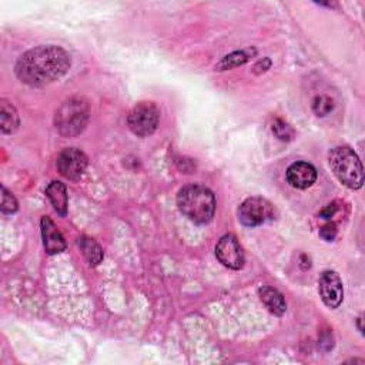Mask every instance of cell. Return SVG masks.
<instances>
[{
	"label": "cell",
	"mask_w": 365,
	"mask_h": 365,
	"mask_svg": "<svg viewBox=\"0 0 365 365\" xmlns=\"http://www.w3.org/2000/svg\"><path fill=\"white\" fill-rule=\"evenodd\" d=\"M77 243H79V247H80L83 255L86 257V260L88 261L90 265H99L102 262L103 250L93 238L80 237Z\"/></svg>",
	"instance_id": "obj_15"
},
{
	"label": "cell",
	"mask_w": 365,
	"mask_h": 365,
	"mask_svg": "<svg viewBox=\"0 0 365 365\" xmlns=\"http://www.w3.org/2000/svg\"><path fill=\"white\" fill-rule=\"evenodd\" d=\"M19 127V115L16 109L6 100L0 103V129L4 134H12Z\"/></svg>",
	"instance_id": "obj_14"
},
{
	"label": "cell",
	"mask_w": 365,
	"mask_h": 365,
	"mask_svg": "<svg viewBox=\"0 0 365 365\" xmlns=\"http://www.w3.org/2000/svg\"><path fill=\"white\" fill-rule=\"evenodd\" d=\"M238 219L247 227L261 226L274 219V207L262 197H250L240 206Z\"/></svg>",
	"instance_id": "obj_6"
},
{
	"label": "cell",
	"mask_w": 365,
	"mask_h": 365,
	"mask_svg": "<svg viewBox=\"0 0 365 365\" xmlns=\"http://www.w3.org/2000/svg\"><path fill=\"white\" fill-rule=\"evenodd\" d=\"M158 122L160 110L153 102H141L136 105L127 117L129 129L140 137L153 134L158 126Z\"/></svg>",
	"instance_id": "obj_5"
},
{
	"label": "cell",
	"mask_w": 365,
	"mask_h": 365,
	"mask_svg": "<svg viewBox=\"0 0 365 365\" xmlns=\"http://www.w3.org/2000/svg\"><path fill=\"white\" fill-rule=\"evenodd\" d=\"M87 167V157L77 149H64L57 157V168L67 180H79Z\"/></svg>",
	"instance_id": "obj_9"
},
{
	"label": "cell",
	"mask_w": 365,
	"mask_h": 365,
	"mask_svg": "<svg viewBox=\"0 0 365 365\" xmlns=\"http://www.w3.org/2000/svg\"><path fill=\"white\" fill-rule=\"evenodd\" d=\"M272 133L283 141H290L294 137V130L286 122L277 119L272 123Z\"/></svg>",
	"instance_id": "obj_18"
},
{
	"label": "cell",
	"mask_w": 365,
	"mask_h": 365,
	"mask_svg": "<svg viewBox=\"0 0 365 365\" xmlns=\"http://www.w3.org/2000/svg\"><path fill=\"white\" fill-rule=\"evenodd\" d=\"M318 293L330 308H338L344 299L342 282L335 271H324L318 280Z\"/></svg>",
	"instance_id": "obj_8"
},
{
	"label": "cell",
	"mask_w": 365,
	"mask_h": 365,
	"mask_svg": "<svg viewBox=\"0 0 365 365\" xmlns=\"http://www.w3.org/2000/svg\"><path fill=\"white\" fill-rule=\"evenodd\" d=\"M337 226L334 223H327L324 227H321L320 230V236L325 240V241H332L337 237Z\"/></svg>",
	"instance_id": "obj_20"
},
{
	"label": "cell",
	"mask_w": 365,
	"mask_h": 365,
	"mask_svg": "<svg viewBox=\"0 0 365 365\" xmlns=\"http://www.w3.org/2000/svg\"><path fill=\"white\" fill-rule=\"evenodd\" d=\"M70 69V56L57 46H39L21 56L16 76L32 87H43L63 77Z\"/></svg>",
	"instance_id": "obj_1"
},
{
	"label": "cell",
	"mask_w": 365,
	"mask_h": 365,
	"mask_svg": "<svg viewBox=\"0 0 365 365\" xmlns=\"http://www.w3.org/2000/svg\"><path fill=\"white\" fill-rule=\"evenodd\" d=\"M216 257L219 261L231 270H241L245 262L243 247L233 234H226L216 245Z\"/></svg>",
	"instance_id": "obj_7"
},
{
	"label": "cell",
	"mask_w": 365,
	"mask_h": 365,
	"mask_svg": "<svg viewBox=\"0 0 365 365\" xmlns=\"http://www.w3.org/2000/svg\"><path fill=\"white\" fill-rule=\"evenodd\" d=\"M337 210H338V207H337L335 204H328V206L320 213V216H321V219L330 220V219L337 213Z\"/></svg>",
	"instance_id": "obj_21"
},
{
	"label": "cell",
	"mask_w": 365,
	"mask_h": 365,
	"mask_svg": "<svg viewBox=\"0 0 365 365\" xmlns=\"http://www.w3.org/2000/svg\"><path fill=\"white\" fill-rule=\"evenodd\" d=\"M313 110L317 116L324 117L334 110V102L328 96H317L313 102Z\"/></svg>",
	"instance_id": "obj_17"
},
{
	"label": "cell",
	"mask_w": 365,
	"mask_h": 365,
	"mask_svg": "<svg viewBox=\"0 0 365 365\" xmlns=\"http://www.w3.org/2000/svg\"><path fill=\"white\" fill-rule=\"evenodd\" d=\"M180 212L196 224H207L216 213V199L212 190L192 185L182 187L177 196Z\"/></svg>",
	"instance_id": "obj_2"
},
{
	"label": "cell",
	"mask_w": 365,
	"mask_h": 365,
	"mask_svg": "<svg viewBox=\"0 0 365 365\" xmlns=\"http://www.w3.org/2000/svg\"><path fill=\"white\" fill-rule=\"evenodd\" d=\"M46 196L49 197L53 209L56 210L57 214H60L62 217L66 216L67 213V192H66V186L60 181H52L50 185L46 189Z\"/></svg>",
	"instance_id": "obj_13"
},
{
	"label": "cell",
	"mask_w": 365,
	"mask_h": 365,
	"mask_svg": "<svg viewBox=\"0 0 365 365\" xmlns=\"http://www.w3.org/2000/svg\"><path fill=\"white\" fill-rule=\"evenodd\" d=\"M328 161L335 177L351 190H359L364 185V168L357 153L347 147H334L328 154Z\"/></svg>",
	"instance_id": "obj_3"
},
{
	"label": "cell",
	"mask_w": 365,
	"mask_h": 365,
	"mask_svg": "<svg viewBox=\"0 0 365 365\" xmlns=\"http://www.w3.org/2000/svg\"><path fill=\"white\" fill-rule=\"evenodd\" d=\"M42 236L47 254H59L66 248V241L62 233L57 230V227L49 217L42 219Z\"/></svg>",
	"instance_id": "obj_11"
},
{
	"label": "cell",
	"mask_w": 365,
	"mask_h": 365,
	"mask_svg": "<svg viewBox=\"0 0 365 365\" xmlns=\"http://www.w3.org/2000/svg\"><path fill=\"white\" fill-rule=\"evenodd\" d=\"M255 54V50H241V52H234L228 56H226L220 63H219V69L220 70H228V69H233V67H237V66H241L244 63H247L250 60V57Z\"/></svg>",
	"instance_id": "obj_16"
},
{
	"label": "cell",
	"mask_w": 365,
	"mask_h": 365,
	"mask_svg": "<svg viewBox=\"0 0 365 365\" xmlns=\"http://www.w3.org/2000/svg\"><path fill=\"white\" fill-rule=\"evenodd\" d=\"M317 180V170L313 164L306 161L293 163L287 170V181L296 189L306 190L311 187Z\"/></svg>",
	"instance_id": "obj_10"
},
{
	"label": "cell",
	"mask_w": 365,
	"mask_h": 365,
	"mask_svg": "<svg viewBox=\"0 0 365 365\" xmlns=\"http://www.w3.org/2000/svg\"><path fill=\"white\" fill-rule=\"evenodd\" d=\"M90 109L84 99L71 98L66 100L56 112L54 124L63 137H76L88 123Z\"/></svg>",
	"instance_id": "obj_4"
},
{
	"label": "cell",
	"mask_w": 365,
	"mask_h": 365,
	"mask_svg": "<svg viewBox=\"0 0 365 365\" xmlns=\"http://www.w3.org/2000/svg\"><path fill=\"white\" fill-rule=\"evenodd\" d=\"M2 212L5 214H13L18 212V202L5 187L2 189Z\"/></svg>",
	"instance_id": "obj_19"
},
{
	"label": "cell",
	"mask_w": 365,
	"mask_h": 365,
	"mask_svg": "<svg viewBox=\"0 0 365 365\" xmlns=\"http://www.w3.org/2000/svg\"><path fill=\"white\" fill-rule=\"evenodd\" d=\"M258 293L264 306L274 315H283L287 311V303L279 290L272 289L270 286H264L260 289Z\"/></svg>",
	"instance_id": "obj_12"
}]
</instances>
